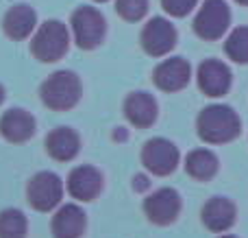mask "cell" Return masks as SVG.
<instances>
[{
    "instance_id": "1",
    "label": "cell",
    "mask_w": 248,
    "mask_h": 238,
    "mask_svg": "<svg viewBox=\"0 0 248 238\" xmlns=\"http://www.w3.org/2000/svg\"><path fill=\"white\" fill-rule=\"evenodd\" d=\"M196 134L207 144H227L242 134V120L229 105H207L196 118Z\"/></svg>"
},
{
    "instance_id": "2",
    "label": "cell",
    "mask_w": 248,
    "mask_h": 238,
    "mask_svg": "<svg viewBox=\"0 0 248 238\" xmlns=\"http://www.w3.org/2000/svg\"><path fill=\"white\" fill-rule=\"evenodd\" d=\"M81 79L72 70H59L50 74L39 87V99L52 112H68L81 101Z\"/></svg>"
},
{
    "instance_id": "3",
    "label": "cell",
    "mask_w": 248,
    "mask_h": 238,
    "mask_svg": "<svg viewBox=\"0 0 248 238\" xmlns=\"http://www.w3.org/2000/svg\"><path fill=\"white\" fill-rule=\"evenodd\" d=\"M70 33L68 26L59 20H48L35 31L31 39V52L42 64H55L68 52Z\"/></svg>"
},
{
    "instance_id": "4",
    "label": "cell",
    "mask_w": 248,
    "mask_h": 238,
    "mask_svg": "<svg viewBox=\"0 0 248 238\" xmlns=\"http://www.w3.org/2000/svg\"><path fill=\"white\" fill-rule=\"evenodd\" d=\"M72 33L74 42L81 51H94L103 44L105 33H107V24H105V16L94 7H78L72 13Z\"/></svg>"
},
{
    "instance_id": "5",
    "label": "cell",
    "mask_w": 248,
    "mask_h": 238,
    "mask_svg": "<svg viewBox=\"0 0 248 238\" xmlns=\"http://www.w3.org/2000/svg\"><path fill=\"white\" fill-rule=\"evenodd\" d=\"M231 26V9L224 0H205L194 17V33L205 42L220 39Z\"/></svg>"
},
{
    "instance_id": "6",
    "label": "cell",
    "mask_w": 248,
    "mask_h": 238,
    "mask_svg": "<svg viewBox=\"0 0 248 238\" xmlns=\"http://www.w3.org/2000/svg\"><path fill=\"white\" fill-rule=\"evenodd\" d=\"M61 197H63V182L59 179V175L50 173V170L33 175L31 182L26 184V201L37 212L55 210L61 204Z\"/></svg>"
},
{
    "instance_id": "7",
    "label": "cell",
    "mask_w": 248,
    "mask_h": 238,
    "mask_svg": "<svg viewBox=\"0 0 248 238\" xmlns=\"http://www.w3.org/2000/svg\"><path fill=\"white\" fill-rule=\"evenodd\" d=\"M141 164L148 173L166 177L179 166V149L166 138H153L141 149Z\"/></svg>"
},
{
    "instance_id": "8",
    "label": "cell",
    "mask_w": 248,
    "mask_h": 238,
    "mask_svg": "<svg viewBox=\"0 0 248 238\" xmlns=\"http://www.w3.org/2000/svg\"><path fill=\"white\" fill-rule=\"evenodd\" d=\"M144 214L153 225H172L181 214V195L174 188H159L157 192L146 197Z\"/></svg>"
},
{
    "instance_id": "9",
    "label": "cell",
    "mask_w": 248,
    "mask_h": 238,
    "mask_svg": "<svg viewBox=\"0 0 248 238\" xmlns=\"http://www.w3.org/2000/svg\"><path fill=\"white\" fill-rule=\"evenodd\" d=\"M141 48L150 57H163L176 46V29L166 17H153L141 31Z\"/></svg>"
},
{
    "instance_id": "10",
    "label": "cell",
    "mask_w": 248,
    "mask_h": 238,
    "mask_svg": "<svg viewBox=\"0 0 248 238\" xmlns=\"http://www.w3.org/2000/svg\"><path fill=\"white\" fill-rule=\"evenodd\" d=\"M196 81H198V87H201L202 94L211 96V99H218V96H224L231 90L233 74H231V68H229L224 61L205 59L198 66Z\"/></svg>"
},
{
    "instance_id": "11",
    "label": "cell",
    "mask_w": 248,
    "mask_h": 238,
    "mask_svg": "<svg viewBox=\"0 0 248 238\" xmlns=\"http://www.w3.org/2000/svg\"><path fill=\"white\" fill-rule=\"evenodd\" d=\"M201 221L209 232L224 234L237 221V208L227 197H211L201 210Z\"/></svg>"
},
{
    "instance_id": "12",
    "label": "cell",
    "mask_w": 248,
    "mask_h": 238,
    "mask_svg": "<svg viewBox=\"0 0 248 238\" xmlns=\"http://www.w3.org/2000/svg\"><path fill=\"white\" fill-rule=\"evenodd\" d=\"M192 79V68L183 57H172L166 59L153 70V81L163 92H179L187 87Z\"/></svg>"
},
{
    "instance_id": "13",
    "label": "cell",
    "mask_w": 248,
    "mask_h": 238,
    "mask_svg": "<svg viewBox=\"0 0 248 238\" xmlns=\"http://www.w3.org/2000/svg\"><path fill=\"white\" fill-rule=\"evenodd\" d=\"M100 190H103V175L94 166H77L68 175V192L77 201H94Z\"/></svg>"
},
{
    "instance_id": "14",
    "label": "cell",
    "mask_w": 248,
    "mask_h": 238,
    "mask_svg": "<svg viewBox=\"0 0 248 238\" xmlns=\"http://www.w3.org/2000/svg\"><path fill=\"white\" fill-rule=\"evenodd\" d=\"M124 116L137 129H148L157 120V101L148 92H133L124 101Z\"/></svg>"
},
{
    "instance_id": "15",
    "label": "cell",
    "mask_w": 248,
    "mask_h": 238,
    "mask_svg": "<svg viewBox=\"0 0 248 238\" xmlns=\"http://www.w3.org/2000/svg\"><path fill=\"white\" fill-rule=\"evenodd\" d=\"M46 153L57 162H72L81 151V138L70 127H57L46 136Z\"/></svg>"
},
{
    "instance_id": "16",
    "label": "cell",
    "mask_w": 248,
    "mask_h": 238,
    "mask_svg": "<svg viewBox=\"0 0 248 238\" xmlns=\"http://www.w3.org/2000/svg\"><path fill=\"white\" fill-rule=\"evenodd\" d=\"M0 136L11 144H22L35 136V118L24 109H9L0 118Z\"/></svg>"
},
{
    "instance_id": "17",
    "label": "cell",
    "mask_w": 248,
    "mask_h": 238,
    "mask_svg": "<svg viewBox=\"0 0 248 238\" xmlns=\"http://www.w3.org/2000/svg\"><path fill=\"white\" fill-rule=\"evenodd\" d=\"M37 26V13L29 4H13L2 17V31L9 39L22 42Z\"/></svg>"
},
{
    "instance_id": "18",
    "label": "cell",
    "mask_w": 248,
    "mask_h": 238,
    "mask_svg": "<svg viewBox=\"0 0 248 238\" xmlns=\"http://www.w3.org/2000/svg\"><path fill=\"white\" fill-rule=\"evenodd\" d=\"M87 219L78 205L65 204L52 217V238H81L85 234Z\"/></svg>"
},
{
    "instance_id": "19",
    "label": "cell",
    "mask_w": 248,
    "mask_h": 238,
    "mask_svg": "<svg viewBox=\"0 0 248 238\" xmlns=\"http://www.w3.org/2000/svg\"><path fill=\"white\" fill-rule=\"evenodd\" d=\"M220 169L218 155L209 149H194L185 157V173L196 182H209Z\"/></svg>"
},
{
    "instance_id": "20",
    "label": "cell",
    "mask_w": 248,
    "mask_h": 238,
    "mask_svg": "<svg viewBox=\"0 0 248 238\" xmlns=\"http://www.w3.org/2000/svg\"><path fill=\"white\" fill-rule=\"evenodd\" d=\"M29 221L24 212L16 208H7L0 212V238H26Z\"/></svg>"
},
{
    "instance_id": "21",
    "label": "cell",
    "mask_w": 248,
    "mask_h": 238,
    "mask_svg": "<svg viewBox=\"0 0 248 238\" xmlns=\"http://www.w3.org/2000/svg\"><path fill=\"white\" fill-rule=\"evenodd\" d=\"M224 52L235 64H248V26H237L224 42Z\"/></svg>"
},
{
    "instance_id": "22",
    "label": "cell",
    "mask_w": 248,
    "mask_h": 238,
    "mask_svg": "<svg viewBox=\"0 0 248 238\" xmlns=\"http://www.w3.org/2000/svg\"><path fill=\"white\" fill-rule=\"evenodd\" d=\"M116 11L122 20L140 22L148 13V0H116Z\"/></svg>"
},
{
    "instance_id": "23",
    "label": "cell",
    "mask_w": 248,
    "mask_h": 238,
    "mask_svg": "<svg viewBox=\"0 0 248 238\" xmlns=\"http://www.w3.org/2000/svg\"><path fill=\"white\" fill-rule=\"evenodd\" d=\"M196 4L198 0H161L163 11L170 13L172 17H185Z\"/></svg>"
},
{
    "instance_id": "24",
    "label": "cell",
    "mask_w": 248,
    "mask_h": 238,
    "mask_svg": "<svg viewBox=\"0 0 248 238\" xmlns=\"http://www.w3.org/2000/svg\"><path fill=\"white\" fill-rule=\"evenodd\" d=\"M2 101H4V87L0 85V105H2Z\"/></svg>"
},
{
    "instance_id": "25",
    "label": "cell",
    "mask_w": 248,
    "mask_h": 238,
    "mask_svg": "<svg viewBox=\"0 0 248 238\" xmlns=\"http://www.w3.org/2000/svg\"><path fill=\"white\" fill-rule=\"evenodd\" d=\"M237 4H242V7H248V0H235Z\"/></svg>"
},
{
    "instance_id": "26",
    "label": "cell",
    "mask_w": 248,
    "mask_h": 238,
    "mask_svg": "<svg viewBox=\"0 0 248 238\" xmlns=\"http://www.w3.org/2000/svg\"><path fill=\"white\" fill-rule=\"evenodd\" d=\"M220 238H237V236H231V234H222Z\"/></svg>"
},
{
    "instance_id": "27",
    "label": "cell",
    "mask_w": 248,
    "mask_h": 238,
    "mask_svg": "<svg viewBox=\"0 0 248 238\" xmlns=\"http://www.w3.org/2000/svg\"><path fill=\"white\" fill-rule=\"evenodd\" d=\"M94 2H109V0H94Z\"/></svg>"
}]
</instances>
